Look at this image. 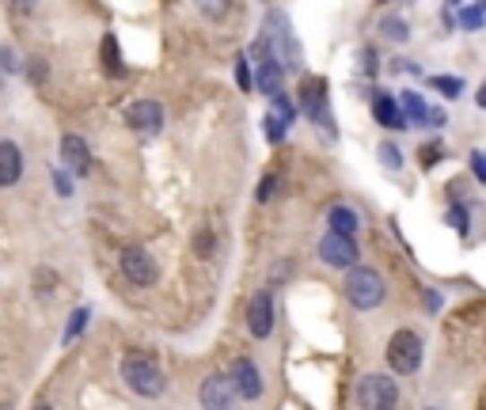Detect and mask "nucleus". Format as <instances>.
Wrapping results in <instances>:
<instances>
[{"instance_id": "7", "label": "nucleus", "mask_w": 486, "mask_h": 410, "mask_svg": "<svg viewBox=\"0 0 486 410\" xmlns=\"http://www.w3.org/2000/svg\"><path fill=\"white\" fill-rule=\"evenodd\" d=\"M122 274L134 281V286H152V281L160 278V266L144 247H126L122 251Z\"/></svg>"}, {"instance_id": "13", "label": "nucleus", "mask_w": 486, "mask_h": 410, "mask_svg": "<svg viewBox=\"0 0 486 410\" xmlns=\"http://www.w3.org/2000/svg\"><path fill=\"white\" fill-rule=\"evenodd\" d=\"M23 175V152L15 141H0V186H15Z\"/></svg>"}, {"instance_id": "16", "label": "nucleus", "mask_w": 486, "mask_h": 410, "mask_svg": "<svg viewBox=\"0 0 486 410\" xmlns=\"http://www.w3.org/2000/svg\"><path fill=\"white\" fill-rule=\"evenodd\" d=\"M327 225H331V232L350 235L353 240V232H358V213H353L350 205H334V209L327 213Z\"/></svg>"}, {"instance_id": "28", "label": "nucleus", "mask_w": 486, "mask_h": 410, "mask_svg": "<svg viewBox=\"0 0 486 410\" xmlns=\"http://www.w3.org/2000/svg\"><path fill=\"white\" fill-rule=\"evenodd\" d=\"M0 69H4V73L20 69V61H15V54H12V50H0Z\"/></svg>"}, {"instance_id": "6", "label": "nucleus", "mask_w": 486, "mask_h": 410, "mask_svg": "<svg viewBox=\"0 0 486 410\" xmlns=\"http://www.w3.org/2000/svg\"><path fill=\"white\" fill-rule=\"evenodd\" d=\"M319 259L327 266H334V270H353V262H358V243H353L350 235L327 232L319 240Z\"/></svg>"}, {"instance_id": "14", "label": "nucleus", "mask_w": 486, "mask_h": 410, "mask_svg": "<svg viewBox=\"0 0 486 410\" xmlns=\"http://www.w3.org/2000/svg\"><path fill=\"white\" fill-rule=\"evenodd\" d=\"M282 61H258V69H255V88L263 91V96H270V99H278L282 96Z\"/></svg>"}, {"instance_id": "1", "label": "nucleus", "mask_w": 486, "mask_h": 410, "mask_svg": "<svg viewBox=\"0 0 486 410\" xmlns=\"http://www.w3.org/2000/svg\"><path fill=\"white\" fill-rule=\"evenodd\" d=\"M122 380L129 384V391H137V396H144V399L164 396V388H168L164 369H160L149 354H126L122 357Z\"/></svg>"}, {"instance_id": "29", "label": "nucleus", "mask_w": 486, "mask_h": 410, "mask_svg": "<svg viewBox=\"0 0 486 410\" xmlns=\"http://www.w3.org/2000/svg\"><path fill=\"white\" fill-rule=\"evenodd\" d=\"M54 183H57V194H69V171H54Z\"/></svg>"}, {"instance_id": "3", "label": "nucleus", "mask_w": 486, "mask_h": 410, "mask_svg": "<svg viewBox=\"0 0 486 410\" xmlns=\"http://www.w3.org/2000/svg\"><path fill=\"white\" fill-rule=\"evenodd\" d=\"M399 403V388L392 376H384V372H369L361 376V384H358V406L361 410H395Z\"/></svg>"}, {"instance_id": "10", "label": "nucleus", "mask_w": 486, "mask_h": 410, "mask_svg": "<svg viewBox=\"0 0 486 410\" xmlns=\"http://www.w3.org/2000/svg\"><path fill=\"white\" fill-rule=\"evenodd\" d=\"M229 380H232V388H236L239 399H258V396H263V376H258V369L251 365L247 357H236V361H232Z\"/></svg>"}, {"instance_id": "24", "label": "nucleus", "mask_w": 486, "mask_h": 410, "mask_svg": "<svg viewBox=\"0 0 486 410\" xmlns=\"http://www.w3.org/2000/svg\"><path fill=\"white\" fill-rule=\"evenodd\" d=\"M236 81H239L243 91H251V88H255V76H251V69H247V61H243V57L236 61Z\"/></svg>"}, {"instance_id": "20", "label": "nucleus", "mask_w": 486, "mask_h": 410, "mask_svg": "<svg viewBox=\"0 0 486 410\" xmlns=\"http://www.w3.org/2000/svg\"><path fill=\"white\" fill-rule=\"evenodd\" d=\"M486 23V4H467L460 8V27L464 30H479Z\"/></svg>"}, {"instance_id": "34", "label": "nucleus", "mask_w": 486, "mask_h": 410, "mask_svg": "<svg viewBox=\"0 0 486 410\" xmlns=\"http://www.w3.org/2000/svg\"><path fill=\"white\" fill-rule=\"evenodd\" d=\"M437 152H445V149H441V145H430V149L422 152V160H426V164H433V156H437Z\"/></svg>"}, {"instance_id": "12", "label": "nucleus", "mask_w": 486, "mask_h": 410, "mask_svg": "<svg viewBox=\"0 0 486 410\" xmlns=\"http://www.w3.org/2000/svg\"><path fill=\"white\" fill-rule=\"evenodd\" d=\"M61 160H65V171H73V175H88L91 171V152H88V141L84 137H61Z\"/></svg>"}, {"instance_id": "32", "label": "nucleus", "mask_w": 486, "mask_h": 410, "mask_svg": "<svg viewBox=\"0 0 486 410\" xmlns=\"http://www.w3.org/2000/svg\"><path fill=\"white\" fill-rule=\"evenodd\" d=\"M430 125H445V110H437V107H430Z\"/></svg>"}, {"instance_id": "4", "label": "nucleus", "mask_w": 486, "mask_h": 410, "mask_svg": "<svg viewBox=\"0 0 486 410\" xmlns=\"http://www.w3.org/2000/svg\"><path fill=\"white\" fill-rule=\"evenodd\" d=\"M387 365L403 376L418 372V365H422V338L414 330H395L392 342H387Z\"/></svg>"}, {"instance_id": "25", "label": "nucleus", "mask_w": 486, "mask_h": 410, "mask_svg": "<svg viewBox=\"0 0 486 410\" xmlns=\"http://www.w3.org/2000/svg\"><path fill=\"white\" fill-rule=\"evenodd\" d=\"M380 160L392 167V171H399L403 167V156H399V149L395 145H380Z\"/></svg>"}, {"instance_id": "9", "label": "nucleus", "mask_w": 486, "mask_h": 410, "mask_svg": "<svg viewBox=\"0 0 486 410\" xmlns=\"http://www.w3.org/2000/svg\"><path fill=\"white\" fill-rule=\"evenodd\" d=\"M198 399H202L205 410H236L239 396H236L229 376H209V380L202 384V391H198Z\"/></svg>"}, {"instance_id": "17", "label": "nucleus", "mask_w": 486, "mask_h": 410, "mask_svg": "<svg viewBox=\"0 0 486 410\" xmlns=\"http://www.w3.org/2000/svg\"><path fill=\"white\" fill-rule=\"evenodd\" d=\"M399 107H403V118H407L411 125H430V107L422 103V96H414V91H403Z\"/></svg>"}, {"instance_id": "18", "label": "nucleus", "mask_w": 486, "mask_h": 410, "mask_svg": "<svg viewBox=\"0 0 486 410\" xmlns=\"http://www.w3.org/2000/svg\"><path fill=\"white\" fill-rule=\"evenodd\" d=\"M270 115L278 118L282 125H293V122H297V99H289L285 91H282V96L273 99V110H270Z\"/></svg>"}, {"instance_id": "22", "label": "nucleus", "mask_w": 486, "mask_h": 410, "mask_svg": "<svg viewBox=\"0 0 486 410\" xmlns=\"http://www.w3.org/2000/svg\"><path fill=\"white\" fill-rule=\"evenodd\" d=\"M84 327H88V308H76V312L69 315V330H65V342H73Z\"/></svg>"}, {"instance_id": "15", "label": "nucleus", "mask_w": 486, "mask_h": 410, "mask_svg": "<svg viewBox=\"0 0 486 410\" xmlns=\"http://www.w3.org/2000/svg\"><path fill=\"white\" fill-rule=\"evenodd\" d=\"M372 115H377V122L387 125V130H403V125H407V118H403V110H399V103L392 96H377Z\"/></svg>"}, {"instance_id": "35", "label": "nucleus", "mask_w": 486, "mask_h": 410, "mask_svg": "<svg viewBox=\"0 0 486 410\" xmlns=\"http://www.w3.org/2000/svg\"><path fill=\"white\" fill-rule=\"evenodd\" d=\"M479 107H486V84H482V91H479Z\"/></svg>"}, {"instance_id": "21", "label": "nucleus", "mask_w": 486, "mask_h": 410, "mask_svg": "<svg viewBox=\"0 0 486 410\" xmlns=\"http://www.w3.org/2000/svg\"><path fill=\"white\" fill-rule=\"evenodd\" d=\"M437 91H445V96L448 99H456L460 96V91H464V84H460V76H433V81H430Z\"/></svg>"}, {"instance_id": "31", "label": "nucleus", "mask_w": 486, "mask_h": 410, "mask_svg": "<svg viewBox=\"0 0 486 410\" xmlns=\"http://www.w3.org/2000/svg\"><path fill=\"white\" fill-rule=\"evenodd\" d=\"M273 186H278V183H273V175H270V179H266L263 186H258V201H266V198L273 194Z\"/></svg>"}, {"instance_id": "2", "label": "nucleus", "mask_w": 486, "mask_h": 410, "mask_svg": "<svg viewBox=\"0 0 486 410\" xmlns=\"http://www.w3.org/2000/svg\"><path fill=\"white\" fill-rule=\"evenodd\" d=\"M346 296L353 308L372 312L377 304H384V278L377 270H369V266H353L346 274Z\"/></svg>"}, {"instance_id": "36", "label": "nucleus", "mask_w": 486, "mask_h": 410, "mask_svg": "<svg viewBox=\"0 0 486 410\" xmlns=\"http://www.w3.org/2000/svg\"><path fill=\"white\" fill-rule=\"evenodd\" d=\"M35 410H54V406H46V403H39V406H35Z\"/></svg>"}, {"instance_id": "30", "label": "nucleus", "mask_w": 486, "mask_h": 410, "mask_svg": "<svg viewBox=\"0 0 486 410\" xmlns=\"http://www.w3.org/2000/svg\"><path fill=\"white\" fill-rule=\"evenodd\" d=\"M448 220L456 225V232H467V217H464V209H452V213H448Z\"/></svg>"}, {"instance_id": "8", "label": "nucleus", "mask_w": 486, "mask_h": 410, "mask_svg": "<svg viewBox=\"0 0 486 410\" xmlns=\"http://www.w3.org/2000/svg\"><path fill=\"white\" fill-rule=\"evenodd\" d=\"M126 122L134 125L137 133L156 137V133H160V125H164V107H160L156 99H137V103H129Z\"/></svg>"}, {"instance_id": "23", "label": "nucleus", "mask_w": 486, "mask_h": 410, "mask_svg": "<svg viewBox=\"0 0 486 410\" xmlns=\"http://www.w3.org/2000/svg\"><path fill=\"white\" fill-rule=\"evenodd\" d=\"M263 125H266V137L273 141V145H282V141H285V125H282L278 118H273V115H266V122H263Z\"/></svg>"}, {"instance_id": "26", "label": "nucleus", "mask_w": 486, "mask_h": 410, "mask_svg": "<svg viewBox=\"0 0 486 410\" xmlns=\"http://www.w3.org/2000/svg\"><path fill=\"white\" fill-rule=\"evenodd\" d=\"M103 61H107L110 69H118V42H115V38L103 42Z\"/></svg>"}, {"instance_id": "33", "label": "nucleus", "mask_w": 486, "mask_h": 410, "mask_svg": "<svg viewBox=\"0 0 486 410\" xmlns=\"http://www.w3.org/2000/svg\"><path fill=\"white\" fill-rule=\"evenodd\" d=\"M30 81L42 84V61H35V65H30Z\"/></svg>"}, {"instance_id": "19", "label": "nucleus", "mask_w": 486, "mask_h": 410, "mask_svg": "<svg viewBox=\"0 0 486 410\" xmlns=\"http://www.w3.org/2000/svg\"><path fill=\"white\" fill-rule=\"evenodd\" d=\"M380 35L392 38V42H407L411 30H407V23H403L399 15H387V20H380Z\"/></svg>"}, {"instance_id": "27", "label": "nucleus", "mask_w": 486, "mask_h": 410, "mask_svg": "<svg viewBox=\"0 0 486 410\" xmlns=\"http://www.w3.org/2000/svg\"><path fill=\"white\" fill-rule=\"evenodd\" d=\"M472 171H475V179L486 186V152H472Z\"/></svg>"}, {"instance_id": "11", "label": "nucleus", "mask_w": 486, "mask_h": 410, "mask_svg": "<svg viewBox=\"0 0 486 410\" xmlns=\"http://www.w3.org/2000/svg\"><path fill=\"white\" fill-rule=\"evenodd\" d=\"M247 330L255 338H270L273 330V296L263 289L251 296V308H247Z\"/></svg>"}, {"instance_id": "5", "label": "nucleus", "mask_w": 486, "mask_h": 410, "mask_svg": "<svg viewBox=\"0 0 486 410\" xmlns=\"http://www.w3.org/2000/svg\"><path fill=\"white\" fill-rule=\"evenodd\" d=\"M300 107L308 110V118L327 130V137H334V122H331V107H327V84L323 81H304L300 88Z\"/></svg>"}]
</instances>
